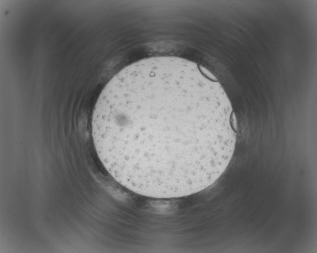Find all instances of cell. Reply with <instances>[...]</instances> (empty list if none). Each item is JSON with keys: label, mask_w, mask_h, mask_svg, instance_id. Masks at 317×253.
I'll list each match as a JSON object with an SVG mask.
<instances>
[{"label": "cell", "mask_w": 317, "mask_h": 253, "mask_svg": "<svg viewBox=\"0 0 317 253\" xmlns=\"http://www.w3.org/2000/svg\"><path fill=\"white\" fill-rule=\"evenodd\" d=\"M92 134L99 160L117 183L138 195L174 199L220 177L234 154L236 124L209 70L160 56L112 78L95 105Z\"/></svg>", "instance_id": "obj_1"}]
</instances>
